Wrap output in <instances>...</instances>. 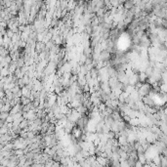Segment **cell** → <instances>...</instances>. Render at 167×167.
Returning <instances> with one entry per match:
<instances>
[{
    "label": "cell",
    "mask_w": 167,
    "mask_h": 167,
    "mask_svg": "<svg viewBox=\"0 0 167 167\" xmlns=\"http://www.w3.org/2000/svg\"><path fill=\"white\" fill-rule=\"evenodd\" d=\"M138 92H139V95L141 97L147 96L152 92V87L147 83H141V85L139 86V89H138Z\"/></svg>",
    "instance_id": "cell-1"
},
{
    "label": "cell",
    "mask_w": 167,
    "mask_h": 167,
    "mask_svg": "<svg viewBox=\"0 0 167 167\" xmlns=\"http://www.w3.org/2000/svg\"><path fill=\"white\" fill-rule=\"evenodd\" d=\"M110 58V52H108V51H103V52L101 53V60L102 61H108V59Z\"/></svg>",
    "instance_id": "cell-2"
}]
</instances>
